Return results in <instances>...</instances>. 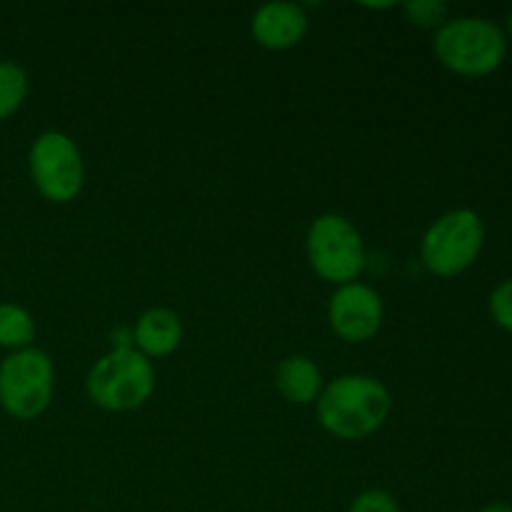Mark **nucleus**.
Segmentation results:
<instances>
[{"label": "nucleus", "instance_id": "obj_1", "mask_svg": "<svg viewBox=\"0 0 512 512\" xmlns=\"http://www.w3.org/2000/svg\"><path fill=\"white\" fill-rule=\"evenodd\" d=\"M390 390L373 375H340L315 400L318 423L338 440H365L390 418Z\"/></svg>", "mask_w": 512, "mask_h": 512}, {"label": "nucleus", "instance_id": "obj_2", "mask_svg": "<svg viewBox=\"0 0 512 512\" xmlns=\"http://www.w3.org/2000/svg\"><path fill=\"white\" fill-rule=\"evenodd\" d=\"M433 50L440 63L453 73L465 78H485L503 65L508 38L493 20L460 15L435 33Z\"/></svg>", "mask_w": 512, "mask_h": 512}, {"label": "nucleus", "instance_id": "obj_3", "mask_svg": "<svg viewBox=\"0 0 512 512\" xmlns=\"http://www.w3.org/2000/svg\"><path fill=\"white\" fill-rule=\"evenodd\" d=\"M155 390L153 360L135 348H113L95 360L85 378V393L105 413H130L150 400Z\"/></svg>", "mask_w": 512, "mask_h": 512}, {"label": "nucleus", "instance_id": "obj_4", "mask_svg": "<svg viewBox=\"0 0 512 512\" xmlns=\"http://www.w3.org/2000/svg\"><path fill=\"white\" fill-rule=\"evenodd\" d=\"M305 255L320 280L348 285L368 268V253L360 230L345 215L325 213L310 223L305 235Z\"/></svg>", "mask_w": 512, "mask_h": 512}, {"label": "nucleus", "instance_id": "obj_5", "mask_svg": "<svg viewBox=\"0 0 512 512\" xmlns=\"http://www.w3.org/2000/svg\"><path fill=\"white\" fill-rule=\"evenodd\" d=\"M485 225L475 210L455 208L440 215L423 235L420 260L438 278H455L480 258Z\"/></svg>", "mask_w": 512, "mask_h": 512}, {"label": "nucleus", "instance_id": "obj_6", "mask_svg": "<svg viewBox=\"0 0 512 512\" xmlns=\"http://www.w3.org/2000/svg\"><path fill=\"white\" fill-rule=\"evenodd\" d=\"M55 368L45 350H15L0 363V408L15 420H35L50 408Z\"/></svg>", "mask_w": 512, "mask_h": 512}, {"label": "nucleus", "instance_id": "obj_7", "mask_svg": "<svg viewBox=\"0 0 512 512\" xmlns=\"http://www.w3.org/2000/svg\"><path fill=\"white\" fill-rule=\"evenodd\" d=\"M35 190L55 205H65L83 193L85 163L78 143L63 130H45L28 153Z\"/></svg>", "mask_w": 512, "mask_h": 512}, {"label": "nucleus", "instance_id": "obj_8", "mask_svg": "<svg viewBox=\"0 0 512 512\" xmlns=\"http://www.w3.org/2000/svg\"><path fill=\"white\" fill-rule=\"evenodd\" d=\"M385 305L378 290L365 283L338 285L330 295L328 323L345 343H368L383 328Z\"/></svg>", "mask_w": 512, "mask_h": 512}, {"label": "nucleus", "instance_id": "obj_9", "mask_svg": "<svg viewBox=\"0 0 512 512\" xmlns=\"http://www.w3.org/2000/svg\"><path fill=\"white\" fill-rule=\"evenodd\" d=\"M308 13L295 3L260 5L250 18V33L255 43L268 50H290L308 33Z\"/></svg>", "mask_w": 512, "mask_h": 512}, {"label": "nucleus", "instance_id": "obj_10", "mask_svg": "<svg viewBox=\"0 0 512 512\" xmlns=\"http://www.w3.org/2000/svg\"><path fill=\"white\" fill-rule=\"evenodd\" d=\"M135 350L145 358H168L180 348L183 323L180 315L170 308H150L133 325Z\"/></svg>", "mask_w": 512, "mask_h": 512}, {"label": "nucleus", "instance_id": "obj_11", "mask_svg": "<svg viewBox=\"0 0 512 512\" xmlns=\"http://www.w3.org/2000/svg\"><path fill=\"white\" fill-rule=\"evenodd\" d=\"M275 388L288 403L310 405L323 393V373L308 355H288L275 370Z\"/></svg>", "mask_w": 512, "mask_h": 512}, {"label": "nucleus", "instance_id": "obj_12", "mask_svg": "<svg viewBox=\"0 0 512 512\" xmlns=\"http://www.w3.org/2000/svg\"><path fill=\"white\" fill-rule=\"evenodd\" d=\"M35 320L25 308L15 303H0V348H33Z\"/></svg>", "mask_w": 512, "mask_h": 512}, {"label": "nucleus", "instance_id": "obj_13", "mask_svg": "<svg viewBox=\"0 0 512 512\" xmlns=\"http://www.w3.org/2000/svg\"><path fill=\"white\" fill-rule=\"evenodd\" d=\"M28 95V73L13 60H0V120L18 113Z\"/></svg>", "mask_w": 512, "mask_h": 512}, {"label": "nucleus", "instance_id": "obj_14", "mask_svg": "<svg viewBox=\"0 0 512 512\" xmlns=\"http://www.w3.org/2000/svg\"><path fill=\"white\" fill-rule=\"evenodd\" d=\"M405 18L423 30H440L448 23V3L443 0H408L403 5Z\"/></svg>", "mask_w": 512, "mask_h": 512}, {"label": "nucleus", "instance_id": "obj_15", "mask_svg": "<svg viewBox=\"0 0 512 512\" xmlns=\"http://www.w3.org/2000/svg\"><path fill=\"white\" fill-rule=\"evenodd\" d=\"M490 315L500 328L512 333V278L495 285L490 293Z\"/></svg>", "mask_w": 512, "mask_h": 512}, {"label": "nucleus", "instance_id": "obj_16", "mask_svg": "<svg viewBox=\"0 0 512 512\" xmlns=\"http://www.w3.org/2000/svg\"><path fill=\"white\" fill-rule=\"evenodd\" d=\"M348 512H400V505L388 490L370 488L350 503Z\"/></svg>", "mask_w": 512, "mask_h": 512}, {"label": "nucleus", "instance_id": "obj_17", "mask_svg": "<svg viewBox=\"0 0 512 512\" xmlns=\"http://www.w3.org/2000/svg\"><path fill=\"white\" fill-rule=\"evenodd\" d=\"M110 340H113V348H135L133 328H128V325H120L118 330H113Z\"/></svg>", "mask_w": 512, "mask_h": 512}, {"label": "nucleus", "instance_id": "obj_18", "mask_svg": "<svg viewBox=\"0 0 512 512\" xmlns=\"http://www.w3.org/2000/svg\"><path fill=\"white\" fill-rule=\"evenodd\" d=\"M478 512H512V505H505V503H490V505H485L483 510H478Z\"/></svg>", "mask_w": 512, "mask_h": 512}, {"label": "nucleus", "instance_id": "obj_19", "mask_svg": "<svg viewBox=\"0 0 512 512\" xmlns=\"http://www.w3.org/2000/svg\"><path fill=\"white\" fill-rule=\"evenodd\" d=\"M508 35L512 38V10H510V15H508Z\"/></svg>", "mask_w": 512, "mask_h": 512}]
</instances>
